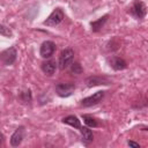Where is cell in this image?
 I'll use <instances>...</instances> for the list:
<instances>
[{
    "instance_id": "1",
    "label": "cell",
    "mask_w": 148,
    "mask_h": 148,
    "mask_svg": "<svg viewBox=\"0 0 148 148\" xmlns=\"http://www.w3.org/2000/svg\"><path fill=\"white\" fill-rule=\"evenodd\" d=\"M128 13L138 20H142L147 15V6L141 0H134L128 8Z\"/></svg>"
},
{
    "instance_id": "2",
    "label": "cell",
    "mask_w": 148,
    "mask_h": 148,
    "mask_svg": "<svg viewBox=\"0 0 148 148\" xmlns=\"http://www.w3.org/2000/svg\"><path fill=\"white\" fill-rule=\"evenodd\" d=\"M64 18H65V14H64L62 9L57 7V8H54L52 10V13L43 22V24L46 25V27H57V25H59L64 21Z\"/></svg>"
},
{
    "instance_id": "3",
    "label": "cell",
    "mask_w": 148,
    "mask_h": 148,
    "mask_svg": "<svg viewBox=\"0 0 148 148\" xmlns=\"http://www.w3.org/2000/svg\"><path fill=\"white\" fill-rule=\"evenodd\" d=\"M73 60H74V51L72 49H64L59 56L58 67L61 71H64L73 64Z\"/></svg>"
},
{
    "instance_id": "4",
    "label": "cell",
    "mask_w": 148,
    "mask_h": 148,
    "mask_svg": "<svg viewBox=\"0 0 148 148\" xmlns=\"http://www.w3.org/2000/svg\"><path fill=\"white\" fill-rule=\"evenodd\" d=\"M54 90H56V94L59 97H62V98L69 97L74 94L75 84L73 82H60V83L56 84Z\"/></svg>"
},
{
    "instance_id": "5",
    "label": "cell",
    "mask_w": 148,
    "mask_h": 148,
    "mask_svg": "<svg viewBox=\"0 0 148 148\" xmlns=\"http://www.w3.org/2000/svg\"><path fill=\"white\" fill-rule=\"evenodd\" d=\"M0 59L3 66H10L13 65L17 59V51L15 46H10L6 50H3L0 53Z\"/></svg>"
},
{
    "instance_id": "6",
    "label": "cell",
    "mask_w": 148,
    "mask_h": 148,
    "mask_svg": "<svg viewBox=\"0 0 148 148\" xmlns=\"http://www.w3.org/2000/svg\"><path fill=\"white\" fill-rule=\"evenodd\" d=\"M105 95V91L104 90H98L96 92H94L92 95L88 96V97H84L83 99H81V105L83 108H90V106H94L96 104H98L103 97Z\"/></svg>"
},
{
    "instance_id": "7",
    "label": "cell",
    "mask_w": 148,
    "mask_h": 148,
    "mask_svg": "<svg viewBox=\"0 0 148 148\" xmlns=\"http://www.w3.org/2000/svg\"><path fill=\"white\" fill-rule=\"evenodd\" d=\"M112 81L108 76H102V75H91L86 79V84L87 87H95V86H109L111 84Z\"/></svg>"
},
{
    "instance_id": "8",
    "label": "cell",
    "mask_w": 148,
    "mask_h": 148,
    "mask_svg": "<svg viewBox=\"0 0 148 148\" xmlns=\"http://www.w3.org/2000/svg\"><path fill=\"white\" fill-rule=\"evenodd\" d=\"M56 43L52 42V40H45L40 44V47H39V54L42 58L44 59H47V58H51L53 56V53L56 52Z\"/></svg>"
},
{
    "instance_id": "9",
    "label": "cell",
    "mask_w": 148,
    "mask_h": 148,
    "mask_svg": "<svg viewBox=\"0 0 148 148\" xmlns=\"http://www.w3.org/2000/svg\"><path fill=\"white\" fill-rule=\"evenodd\" d=\"M24 134H25V128L24 126H18L14 133L10 135V139H9V142H10V146L12 147H18L22 142V140L24 139Z\"/></svg>"
},
{
    "instance_id": "10",
    "label": "cell",
    "mask_w": 148,
    "mask_h": 148,
    "mask_svg": "<svg viewBox=\"0 0 148 148\" xmlns=\"http://www.w3.org/2000/svg\"><path fill=\"white\" fill-rule=\"evenodd\" d=\"M108 64H109V66L113 71H123V69H126L127 68V62L123 58L116 57V56L108 58Z\"/></svg>"
},
{
    "instance_id": "11",
    "label": "cell",
    "mask_w": 148,
    "mask_h": 148,
    "mask_svg": "<svg viewBox=\"0 0 148 148\" xmlns=\"http://www.w3.org/2000/svg\"><path fill=\"white\" fill-rule=\"evenodd\" d=\"M57 67H58V64H57L54 60H46V61H44V62L42 64V66H40L43 73L46 74L47 76H52V75L54 74Z\"/></svg>"
},
{
    "instance_id": "12",
    "label": "cell",
    "mask_w": 148,
    "mask_h": 148,
    "mask_svg": "<svg viewBox=\"0 0 148 148\" xmlns=\"http://www.w3.org/2000/svg\"><path fill=\"white\" fill-rule=\"evenodd\" d=\"M80 133H81V140L83 142V145L88 146L90 142H92L94 140V134H92V131L86 125V126H81L80 128Z\"/></svg>"
},
{
    "instance_id": "13",
    "label": "cell",
    "mask_w": 148,
    "mask_h": 148,
    "mask_svg": "<svg viewBox=\"0 0 148 148\" xmlns=\"http://www.w3.org/2000/svg\"><path fill=\"white\" fill-rule=\"evenodd\" d=\"M108 18H109V14H105V15H103L102 17H99L98 20L90 22L91 31H92V32H98V31H101L102 28H103V27L105 25V23L108 22Z\"/></svg>"
},
{
    "instance_id": "14",
    "label": "cell",
    "mask_w": 148,
    "mask_h": 148,
    "mask_svg": "<svg viewBox=\"0 0 148 148\" xmlns=\"http://www.w3.org/2000/svg\"><path fill=\"white\" fill-rule=\"evenodd\" d=\"M61 121L64 124H66V125H69V126L74 127V128H77V130L81 128V120L76 116H74V114H69V116L64 117L61 119Z\"/></svg>"
},
{
    "instance_id": "15",
    "label": "cell",
    "mask_w": 148,
    "mask_h": 148,
    "mask_svg": "<svg viewBox=\"0 0 148 148\" xmlns=\"http://www.w3.org/2000/svg\"><path fill=\"white\" fill-rule=\"evenodd\" d=\"M82 119L88 127H97L98 126V121L90 114H82Z\"/></svg>"
},
{
    "instance_id": "16",
    "label": "cell",
    "mask_w": 148,
    "mask_h": 148,
    "mask_svg": "<svg viewBox=\"0 0 148 148\" xmlns=\"http://www.w3.org/2000/svg\"><path fill=\"white\" fill-rule=\"evenodd\" d=\"M20 99H21L22 103H25V104L31 103V101H32L31 90H30V89H27V90H24V91H21V92H20Z\"/></svg>"
},
{
    "instance_id": "17",
    "label": "cell",
    "mask_w": 148,
    "mask_h": 148,
    "mask_svg": "<svg viewBox=\"0 0 148 148\" xmlns=\"http://www.w3.org/2000/svg\"><path fill=\"white\" fill-rule=\"evenodd\" d=\"M69 69H71V73L76 74V75H80V74H82V72H83V68H82V66L80 65V62H73V64L69 66Z\"/></svg>"
},
{
    "instance_id": "18",
    "label": "cell",
    "mask_w": 148,
    "mask_h": 148,
    "mask_svg": "<svg viewBox=\"0 0 148 148\" xmlns=\"http://www.w3.org/2000/svg\"><path fill=\"white\" fill-rule=\"evenodd\" d=\"M0 34L1 36L3 37H12L13 36V32L9 28H7L5 24H0Z\"/></svg>"
},
{
    "instance_id": "19",
    "label": "cell",
    "mask_w": 148,
    "mask_h": 148,
    "mask_svg": "<svg viewBox=\"0 0 148 148\" xmlns=\"http://www.w3.org/2000/svg\"><path fill=\"white\" fill-rule=\"evenodd\" d=\"M127 145H128V146H131V147H136V148H138V147H140V145H139L138 142H134V141H131V140H128V141H127Z\"/></svg>"
}]
</instances>
